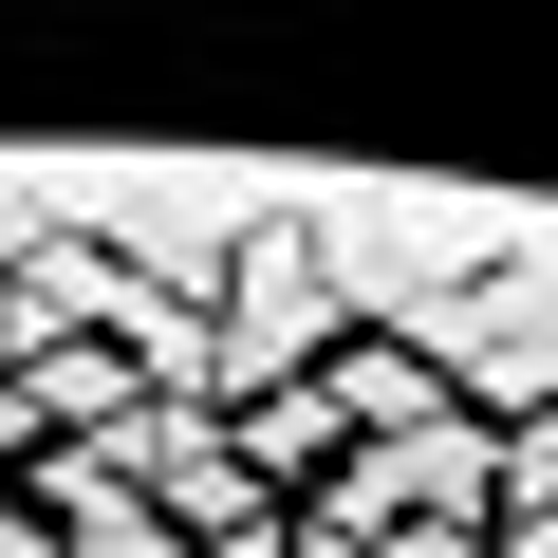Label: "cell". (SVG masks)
I'll list each match as a JSON object with an SVG mask.
<instances>
[{
    "label": "cell",
    "instance_id": "cell-1",
    "mask_svg": "<svg viewBox=\"0 0 558 558\" xmlns=\"http://www.w3.org/2000/svg\"><path fill=\"white\" fill-rule=\"evenodd\" d=\"M521 558H558V502H521Z\"/></svg>",
    "mask_w": 558,
    "mask_h": 558
}]
</instances>
